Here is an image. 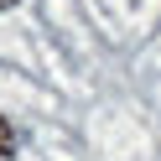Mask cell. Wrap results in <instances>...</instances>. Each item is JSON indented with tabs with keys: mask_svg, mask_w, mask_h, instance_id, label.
Segmentation results:
<instances>
[{
	"mask_svg": "<svg viewBox=\"0 0 161 161\" xmlns=\"http://www.w3.org/2000/svg\"><path fill=\"white\" fill-rule=\"evenodd\" d=\"M11 156H16V135L5 125V114H0V161H11Z\"/></svg>",
	"mask_w": 161,
	"mask_h": 161,
	"instance_id": "1",
	"label": "cell"
},
{
	"mask_svg": "<svg viewBox=\"0 0 161 161\" xmlns=\"http://www.w3.org/2000/svg\"><path fill=\"white\" fill-rule=\"evenodd\" d=\"M11 5H16V0H0V11H11Z\"/></svg>",
	"mask_w": 161,
	"mask_h": 161,
	"instance_id": "2",
	"label": "cell"
}]
</instances>
